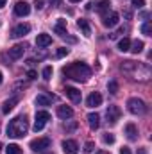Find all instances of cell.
<instances>
[{
  "label": "cell",
  "mask_w": 152,
  "mask_h": 154,
  "mask_svg": "<svg viewBox=\"0 0 152 154\" xmlns=\"http://www.w3.org/2000/svg\"><path fill=\"white\" fill-rule=\"evenodd\" d=\"M141 32H143L145 36H150V32H152V27H150V23H149V22H145V23L141 25Z\"/></svg>",
  "instance_id": "cell-29"
},
{
  "label": "cell",
  "mask_w": 152,
  "mask_h": 154,
  "mask_svg": "<svg viewBox=\"0 0 152 154\" xmlns=\"http://www.w3.org/2000/svg\"><path fill=\"white\" fill-rule=\"evenodd\" d=\"M29 13H31V5L27 2H18L14 5V14L16 16H27Z\"/></svg>",
  "instance_id": "cell-11"
},
{
  "label": "cell",
  "mask_w": 152,
  "mask_h": 154,
  "mask_svg": "<svg viewBox=\"0 0 152 154\" xmlns=\"http://www.w3.org/2000/svg\"><path fill=\"white\" fill-rule=\"evenodd\" d=\"M88 124H90L91 129H99V125H100V116L97 115V113H90V115H88Z\"/></svg>",
  "instance_id": "cell-21"
},
{
  "label": "cell",
  "mask_w": 152,
  "mask_h": 154,
  "mask_svg": "<svg viewBox=\"0 0 152 154\" xmlns=\"http://www.w3.org/2000/svg\"><path fill=\"white\" fill-rule=\"evenodd\" d=\"M29 131V120L25 115L14 116L9 124H7V136L9 138H23Z\"/></svg>",
  "instance_id": "cell-1"
},
{
  "label": "cell",
  "mask_w": 152,
  "mask_h": 154,
  "mask_svg": "<svg viewBox=\"0 0 152 154\" xmlns=\"http://www.w3.org/2000/svg\"><path fill=\"white\" fill-rule=\"evenodd\" d=\"M108 90H109V93H118V82L116 81H111L109 84H108Z\"/></svg>",
  "instance_id": "cell-28"
},
{
  "label": "cell",
  "mask_w": 152,
  "mask_h": 154,
  "mask_svg": "<svg viewBox=\"0 0 152 154\" xmlns=\"http://www.w3.org/2000/svg\"><path fill=\"white\" fill-rule=\"evenodd\" d=\"M63 74L66 77H70V79H74V81L84 82V81H88L91 77V68L88 65L77 61V63H72L70 66H65L63 68Z\"/></svg>",
  "instance_id": "cell-2"
},
{
  "label": "cell",
  "mask_w": 152,
  "mask_h": 154,
  "mask_svg": "<svg viewBox=\"0 0 152 154\" xmlns=\"http://www.w3.org/2000/svg\"><path fill=\"white\" fill-rule=\"evenodd\" d=\"M123 16H125V18H127V20H129V18H131V16H132V13H131V11H129V9H127V11H123Z\"/></svg>",
  "instance_id": "cell-39"
},
{
  "label": "cell",
  "mask_w": 152,
  "mask_h": 154,
  "mask_svg": "<svg viewBox=\"0 0 152 154\" xmlns=\"http://www.w3.org/2000/svg\"><path fill=\"white\" fill-rule=\"evenodd\" d=\"M0 151H2V145H0Z\"/></svg>",
  "instance_id": "cell-45"
},
{
  "label": "cell",
  "mask_w": 152,
  "mask_h": 154,
  "mask_svg": "<svg viewBox=\"0 0 152 154\" xmlns=\"http://www.w3.org/2000/svg\"><path fill=\"white\" fill-rule=\"evenodd\" d=\"M50 120V113L48 111H38L36 113V118H34V131L39 133L43 127H45V124Z\"/></svg>",
  "instance_id": "cell-5"
},
{
  "label": "cell",
  "mask_w": 152,
  "mask_h": 154,
  "mask_svg": "<svg viewBox=\"0 0 152 154\" xmlns=\"http://www.w3.org/2000/svg\"><path fill=\"white\" fill-rule=\"evenodd\" d=\"M120 154H132V152H131L129 147H122V149H120Z\"/></svg>",
  "instance_id": "cell-38"
},
{
  "label": "cell",
  "mask_w": 152,
  "mask_h": 154,
  "mask_svg": "<svg viewBox=\"0 0 152 154\" xmlns=\"http://www.w3.org/2000/svg\"><path fill=\"white\" fill-rule=\"evenodd\" d=\"M127 109H129L132 115H143V113L147 111V106H145V102H143L141 99L132 97V99L127 100Z\"/></svg>",
  "instance_id": "cell-3"
},
{
  "label": "cell",
  "mask_w": 152,
  "mask_h": 154,
  "mask_svg": "<svg viewBox=\"0 0 152 154\" xmlns=\"http://www.w3.org/2000/svg\"><path fill=\"white\" fill-rule=\"evenodd\" d=\"M97 154H109V152H106V151H99Z\"/></svg>",
  "instance_id": "cell-42"
},
{
  "label": "cell",
  "mask_w": 152,
  "mask_h": 154,
  "mask_svg": "<svg viewBox=\"0 0 152 154\" xmlns=\"http://www.w3.org/2000/svg\"><path fill=\"white\" fill-rule=\"evenodd\" d=\"M125 134H127L129 140H136L138 138V127L134 124H127L125 125Z\"/></svg>",
  "instance_id": "cell-18"
},
{
  "label": "cell",
  "mask_w": 152,
  "mask_h": 154,
  "mask_svg": "<svg viewBox=\"0 0 152 154\" xmlns=\"http://www.w3.org/2000/svg\"><path fill=\"white\" fill-rule=\"evenodd\" d=\"M131 2H132V5L138 7V9H141V7L145 5V0H131Z\"/></svg>",
  "instance_id": "cell-34"
},
{
  "label": "cell",
  "mask_w": 152,
  "mask_h": 154,
  "mask_svg": "<svg viewBox=\"0 0 152 154\" xmlns=\"http://www.w3.org/2000/svg\"><path fill=\"white\" fill-rule=\"evenodd\" d=\"M143 47H145V43H143V41H140V39H136L134 43H131L129 50H131L132 54H140V52L143 50Z\"/></svg>",
  "instance_id": "cell-24"
},
{
  "label": "cell",
  "mask_w": 152,
  "mask_h": 154,
  "mask_svg": "<svg viewBox=\"0 0 152 154\" xmlns=\"http://www.w3.org/2000/svg\"><path fill=\"white\" fill-rule=\"evenodd\" d=\"M5 152L7 154H22V147L16 145V143H9V145L5 147Z\"/></svg>",
  "instance_id": "cell-25"
},
{
  "label": "cell",
  "mask_w": 152,
  "mask_h": 154,
  "mask_svg": "<svg viewBox=\"0 0 152 154\" xmlns=\"http://www.w3.org/2000/svg\"><path fill=\"white\" fill-rule=\"evenodd\" d=\"M36 45L38 47H48V45H52V38H50V34H45V32H41L38 34V38H36Z\"/></svg>",
  "instance_id": "cell-15"
},
{
  "label": "cell",
  "mask_w": 152,
  "mask_h": 154,
  "mask_svg": "<svg viewBox=\"0 0 152 154\" xmlns=\"http://www.w3.org/2000/svg\"><path fill=\"white\" fill-rule=\"evenodd\" d=\"M57 116L63 118V120H68V118L74 116V109H72L70 106H59V108H57Z\"/></svg>",
  "instance_id": "cell-14"
},
{
  "label": "cell",
  "mask_w": 152,
  "mask_h": 154,
  "mask_svg": "<svg viewBox=\"0 0 152 154\" xmlns=\"http://www.w3.org/2000/svg\"><path fill=\"white\" fill-rule=\"evenodd\" d=\"M86 104H88L90 108H97V106H100V104H102V95H100L99 91H93V93L86 99Z\"/></svg>",
  "instance_id": "cell-13"
},
{
  "label": "cell",
  "mask_w": 152,
  "mask_h": 154,
  "mask_svg": "<svg viewBox=\"0 0 152 154\" xmlns=\"http://www.w3.org/2000/svg\"><path fill=\"white\" fill-rule=\"evenodd\" d=\"M120 116H122V111H120L118 106H109V108H108L106 118H108V124H109V125H114V124L120 120Z\"/></svg>",
  "instance_id": "cell-6"
},
{
  "label": "cell",
  "mask_w": 152,
  "mask_h": 154,
  "mask_svg": "<svg viewBox=\"0 0 152 154\" xmlns=\"http://www.w3.org/2000/svg\"><path fill=\"white\" fill-rule=\"evenodd\" d=\"M77 27L82 31L84 36H91V27H90V23H88L86 20H79V22H77Z\"/></svg>",
  "instance_id": "cell-22"
},
{
  "label": "cell",
  "mask_w": 152,
  "mask_h": 154,
  "mask_svg": "<svg viewBox=\"0 0 152 154\" xmlns=\"http://www.w3.org/2000/svg\"><path fill=\"white\" fill-rule=\"evenodd\" d=\"M63 151H65V154H77L79 145H77L75 140H65L63 142Z\"/></svg>",
  "instance_id": "cell-12"
},
{
  "label": "cell",
  "mask_w": 152,
  "mask_h": 154,
  "mask_svg": "<svg viewBox=\"0 0 152 154\" xmlns=\"http://www.w3.org/2000/svg\"><path fill=\"white\" fill-rule=\"evenodd\" d=\"M70 2H81V0H70Z\"/></svg>",
  "instance_id": "cell-44"
},
{
  "label": "cell",
  "mask_w": 152,
  "mask_h": 154,
  "mask_svg": "<svg viewBox=\"0 0 152 154\" xmlns=\"http://www.w3.org/2000/svg\"><path fill=\"white\" fill-rule=\"evenodd\" d=\"M54 31H56L59 36H63V38H65V34H66V20L59 18V20H57V23H56V27H54Z\"/></svg>",
  "instance_id": "cell-19"
},
{
  "label": "cell",
  "mask_w": 152,
  "mask_h": 154,
  "mask_svg": "<svg viewBox=\"0 0 152 154\" xmlns=\"http://www.w3.org/2000/svg\"><path fill=\"white\" fill-rule=\"evenodd\" d=\"M125 31H127V27H120V29H118L116 32H113V34H109V38H111V39H116L118 36H120V34H123Z\"/></svg>",
  "instance_id": "cell-31"
},
{
  "label": "cell",
  "mask_w": 152,
  "mask_h": 154,
  "mask_svg": "<svg viewBox=\"0 0 152 154\" xmlns=\"http://www.w3.org/2000/svg\"><path fill=\"white\" fill-rule=\"evenodd\" d=\"M5 2H7V0H0V9H2V7L5 5Z\"/></svg>",
  "instance_id": "cell-41"
},
{
  "label": "cell",
  "mask_w": 152,
  "mask_h": 154,
  "mask_svg": "<svg viewBox=\"0 0 152 154\" xmlns=\"http://www.w3.org/2000/svg\"><path fill=\"white\" fill-rule=\"evenodd\" d=\"M48 147H50V138H36V140L31 142V149H32L34 152L45 151V149H48Z\"/></svg>",
  "instance_id": "cell-7"
},
{
  "label": "cell",
  "mask_w": 152,
  "mask_h": 154,
  "mask_svg": "<svg viewBox=\"0 0 152 154\" xmlns=\"http://www.w3.org/2000/svg\"><path fill=\"white\" fill-rule=\"evenodd\" d=\"M43 4H45V0H34V7L36 9H43Z\"/></svg>",
  "instance_id": "cell-36"
},
{
  "label": "cell",
  "mask_w": 152,
  "mask_h": 154,
  "mask_svg": "<svg viewBox=\"0 0 152 154\" xmlns=\"http://www.w3.org/2000/svg\"><path fill=\"white\" fill-rule=\"evenodd\" d=\"M104 143H109V145L114 143V136H113V134H109V133H108V134H104Z\"/></svg>",
  "instance_id": "cell-33"
},
{
  "label": "cell",
  "mask_w": 152,
  "mask_h": 154,
  "mask_svg": "<svg viewBox=\"0 0 152 154\" xmlns=\"http://www.w3.org/2000/svg\"><path fill=\"white\" fill-rule=\"evenodd\" d=\"M129 47H131V39H129V38L120 39V43H118V50H120V52H127V50H129Z\"/></svg>",
  "instance_id": "cell-26"
},
{
  "label": "cell",
  "mask_w": 152,
  "mask_h": 154,
  "mask_svg": "<svg viewBox=\"0 0 152 154\" xmlns=\"http://www.w3.org/2000/svg\"><path fill=\"white\" fill-rule=\"evenodd\" d=\"M52 95H45V93H41V95H38L36 97V104L38 106H48V104H52Z\"/></svg>",
  "instance_id": "cell-20"
},
{
  "label": "cell",
  "mask_w": 152,
  "mask_h": 154,
  "mask_svg": "<svg viewBox=\"0 0 152 154\" xmlns=\"http://www.w3.org/2000/svg\"><path fill=\"white\" fill-rule=\"evenodd\" d=\"M2 81H4V77H2V72H0V84H2Z\"/></svg>",
  "instance_id": "cell-43"
},
{
  "label": "cell",
  "mask_w": 152,
  "mask_h": 154,
  "mask_svg": "<svg viewBox=\"0 0 152 154\" xmlns=\"http://www.w3.org/2000/svg\"><path fill=\"white\" fill-rule=\"evenodd\" d=\"M66 97L74 102V104H79L81 102V99H82V95H81V91L77 90V88H74V86H66Z\"/></svg>",
  "instance_id": "cell-10"
},
{
  "label": "cell",
  "mask_w": 152,
  "mask_h": 154,
  "mask_svg": "<svg viewBox=\"0 0 152 154\" xmlns=\"http://www.w3.org/2000/svg\"><path fill=\"white\" fill-rule=\"evenodd\" d=\"M41 75H43L45 81H50V79H52V66H45L43 72H41Z\"/></svg>",
  "instance_id": "cell-27"
},
{
  "label": "cell",
  "mask_w": 152,
  "mask_h": 154,
  "mask_svg": "<svg viewBox=\"0 0 152 154\" xmlns=\"http://www.w3.org/2000/svg\"><path fill=\"white\" fill-rule=\"evenodd\" d=\"M65 56H68V48H65V47H61L57 52H56V57H65Z\"/></svg>",
  "instance_id": "cell-32"
},
{
  "label": "cell",
  "mask_w": 152,
  "mask_h": 154,
  "mask_svg": "<svg viewBox=\"0 0 152 154\" xmlns=\"http://www.w3.org/2000/svg\"><path fill=\"white\" fill-rule=\"evenodd\" d=\"M25 48H27V45H14V47H11V48H9V59H13V61L20 59V57L23 56Z\"/></svg>",
  "instance_id": "cell-9"
},
{
  "label": "cell",
  "mask_w": 152,
  "mask_h": 154,
  "mask_svg": "<svg viewBox=\"0 0 152 154\" xmlns=\"http://www.w3.org/2000/svg\"><path fill=\"white\" fill-rule=\"evenodd\" d=\"M48 2H50L52 5H59V2H61V0H48Z\"/></svg>",
  "instance_id": "cell-40"
},
{
  "label": "cell",
  "mask_w": 152,
  "mask_h": 154,
  "mask_svg": "<svg viewBox=\"0 0 152 154\" xmlns=\"http://www.w3.org/2000/svg\"><path fill=\"white\" fill-rule=\"evenodd\" d=\"M36 75H38V74H36L34 70H29V72H27V77H29V79H36Z\"/></svg>",
  "instance_id": "cell-37"
},
{
  "label": "cell",
  "mask_w": 152,
  "mask_h": 154,
  "mask_svg": "<svg viewBox=\"0 0 152 154\" xmlns=\"http://www.w3.org/2000/svg\"><path fill=\"white\" fill-rule=\"evenodd\" d=\"M18 100H20L18 97H11V99H7V100L4 102V106H2V111H4V113H9V111L18 104Z\"/></svg>",
  "instance_id": "cell-17"
},
{
  "label": "cell",
  "mask_w": 152,
  "mask_h": 154,
  "mask_svg": "<svg viewBox=\"0 0 152 154\" xmlns=\"http://www.w3.org/2000/svg\"><path fill=\"white\" fill-rule=\"evenodd\" d=\"M29 31H31V25L29 23H20V25H16L13 31H11V38H23L25 34H29Z\"/></svg>",
  "instance_id": "cell-8"
},
{
  "label": "cell",
  "mask_w": 152,
  "mask_h": 154,
  "mask_svg": "<svg viewBox=\"0 0 152 154\" xmlns=\"http://www.w3.org/2000/svg\"><path fill=\"white\" fill-rule=\"evenodd\" d=\"M138 68V65L134 63V61H123L122 65H120V70L122 72H134Z\"/></svg>",
  "instance_id": "cell-23"
},
{
  "label": "cell",
  "mask_w": 152,
  "mask_h": 154,
  "mask_svg": "<svg viewBox=\"0 0 152 154\" xmlns=\"http://www.w3.org/2000/svg\"><path fill=\"white\" fill-rule=\"evenodd\" d=\"M77 129V122H72V124H65V131H75Z\"/></svg>",
  "instance_id": "cell-35"
},
{
  "label": "cell",
  "mask_w": 152,
  "mask_h": 154,
  "mask_svg": "<svg viewBox=\"0 0 152 154\" xmlns=\"http://www.w3.org/2000/svg\"><path fill=\"white\" fill-rule=\"evenodd\" d=\"M109 5H111V2H109V0H99V2L95 4V11H97V13H100V14H104V13H108V11H109Z\"/></svg>",
  "instance_id": "cell-16"
},
{
  "label": "cell",
  "mask_w": 152,
  "mask_h": 154,
  "mask_svg": "<svg viewBox=\"0 0 152 154\" xmlns=\"http://www.w3.org/2000/svg\"><path fill=\"white\" fill-rule=\"evenodd\" d=\"M93 149H95V143H93V142H86V145H84V152L91 154L93 152Z\"/></svg>",
  "instance_id": "cell-30"
},
{
  "label": "cell",
  "mask_w": 152,
  "mask_h": 154,
  "mask_svg": "<svg viewBox=\"0 0 152 154\" xmlns=\"http://www.w3.org/2000/svg\"><path fill=\"white\" fill-rule=\"evenodd\" d=\"M118 20H120V16H118V13H116V11H108V13H104V14H102V25H104V27H108V29L114 27V25L118 23Z\"/></svg>",
  "instance_id": "cell-4"
}]
</instances>
